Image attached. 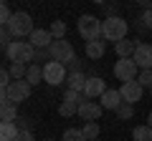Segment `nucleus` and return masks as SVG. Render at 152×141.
Masks as SVG:
<instances>
[{"instance_id":"obj_1","label":"nucleus","mask_w":152,"mask_h":141,"mask_svg":"<svg viewBox=\"0 0 152 141\" xmlns=\"http://www.w3.org/2000/svg\"><path fill=\"white\" fill-rule=\"evenodd\" d=\"M127 30H129V25H127L124 18L119 15H112V18H104V25H102V38L104 40H112L114 45L119 43V40L127 38Z\"/></svg>"},{"instance_id":"obj_2","label":"nucleus","mask_w":152,"mask_h":141,"mask_svg":"<svg viewBox=\"0 0 152 141\" xmlns=\"http://www.w3.org/2000/svg\"><path fill=\"white\" fill-rule=\"evenodd\" d=\"M5 58L10 63H20V65H28L31 60H36V48H33L28 40H13L10 48L5 50Z\"/></svg>"},{"instance_id":"obj_3","label":"nucleus","mask_w":152,"mask_h":141,"mask_svg":"<svg viewBox=\"0 0 152 141\" xmlns=\"http://www.w3.org/2000/svg\"><path fill=\"white\" fill-rule=\"evenodd\" d=\"M102 25L104 20H99L96 15H81L79 18V23H76V30H79V35H81L86 43H91V40H99L102 38Z\"/></svg>"},{"instance_id":"obj_4","label":"nucleus","mask_w":152,"mask_h":141,"mask_svg":"<svg viewBox=\"0 0 152 141\" xmlns=\"http://www.w3.org/2000/svg\"><path fill=\"white\" fill-rule=\"evenodd\" d=\"M8 30H10V35L13 38H31L33 35V30H36V28H33V18L28 15L26 10H18V13H13V18H10V23H8Z\"/></svg>"},{"instance_id":"obj_5","label":"nucleus","mask_w":152,"mask_h":141,"mask_svg":"<svg viewBox=\"0 0 152 141\" xmlns=\"http://www.w3.org/2000/svg\"><path fill=\"white\" fill-rule=\"evenodd\" d=\"M48 53H51V60H56V63H61V65H69L71 60L76 58V50H74V45H71L69 40H53L51 48H48Z\"/></svg>"},{"instance_id":"obj_6","label":"nucleus","mask_w":152,"mask_h":141,"mask_svg":"<svg viewBox=\"0 0 152 141\" xmlns=\"http://www.w3.org/2000/svg\"><path fill=\"white\" fill-rule=\"evenodd\" d=\"M66 78H69V70H66V65L56 63V60L43 63V81L48 83V86H61V83H66Z\"/></svg>"},{"instance_id":"obj_7","label":"nucleus","mask_w":152,"mask_h":141,"mask_svg":"<svg viewBox=\"0 0 152 141\" xmlns=\"http://www.w3.org/2000/svg\"><path fill=\"white\" fill-rule=\"evenodd\" d=\"M140 65L134 63L132 58H119L117 63H114V76H117V81H122V83H129V81H134L140 73Z\"/></svg>"},{"instance_id":"obj_8","label":"nucleus","mask_w":152,"mask_h":141,"mask_svg":"<svg viewBox=\"0 0 152 141\" xmlns=\"http://www.w3.org/2000/svg\"><path fill=\"white\" fill-rule=\"evenodd\" d=\"M31 88H33V86H31L28 81H13L8 91H0V96H8L13 103H18V106H20L23 101H28V98H31Z\"/></svg>"},{"instance_id":"obj_9","label":"nucleus","mask_w":152,"mask_h":141,"mask_svg":"<svg viewBox=\"0 0 152 141\" xmlns=\"http://www.w3.org/2000/svg\"><path fill=\"white\" fill-rule=\"evenodd\" d=\"M107 91H109V88H107V83H104L102 76H89L86 88H84V96H86L89 101H99Z\"/></svg>"},{"instance_id":"obj_10","label":"nucleus","mask_w":152,"mask_h":141,"mask_svg":"<svg viewBox=\"0 0 152 141\" xmlns=\"http://www.w3.org/2000/svg\"><path fill=\"white\" fill-rule=\"evenodd\" d=\"M102 114H104V109H102V103H99V101H86L81 109H79L76 116H79L84 124H94V121L102 119Z\"/></svg>"},{"instance_id":"obj_11","label":"nucleus","mask_w":152,"mask_h":141,"mask_svg":"<svg viewBox=\"0 0 152 141\" xmlns=\"http://www.w3.org/2000/svg\"><path fill=\"white\" fill-rule=\"evenodd\" d=\"M132 60L140 65V70H152V45L140 43L137 50H134V55H132Z\"/></svg>"},{"instance_id":"obj_12","label":"nucleus","mask_w":152,"mask_h":141,"mask_svg":"<svg viewBox=\"0 0 152 141\" xmlns=\"http://www.w3.org/2000/svg\"><path fill=\"white\" fill-rule=\"evenodd\" d=\"M142 91H145V88L140 86V81L122 83V88H119V93H122V101H124V103H129V106H134V103L142 98Z\"/></svg>"},{"instance_id":"obj_13","label":"nucleus","mask_w":152,"mask_h":141,"mask_svg":"<svg viewBox=\"0 0 152 141\" xmlns=\"http://www.w3.org/2000/svg\"><path fill=\"white\" fill-rule=\"evenodd\" d=\"M53 35H51V30H43V28H36L33 30V35L28 38V43L33 45L36 50H46V48H51V43H53Z\"/></svg>"},{"instance_id":"obj_14","label":"nucleus","mask_w":152,"mask_h":141,"mask_svg":"<svg viewBox=\"0 0 152 141\" xmlns=\"http://www.w3.org/2000/svg\"><path fill=\"white\" fill-rule=\"evenodd\" d=\"M18 103H13L8 96H0V119L3 121H15L18 119Z\"/></svg>"},{"instance_id":"obj_15","label":"nucleus","mask_w":152,"mask_h":141,"mask_svg":"<svg viewBox=\"0 0 152 141\" xmlns=\"http://www.w3.org/2000/svg\"><path fill=\"white\" fill-rule=\"evenodd\" d=\"M99 103H102L104 111H117L124 101H122V93H119V91H112V88H109V91L99 98Z\"/></svg>"},{"instance_id":"obj_16","label":"nucleus","mask_w":152,"mask_h":141,"mask_svg":"<svg viewBox=\"0 0 152 141\" xmlns=\"http://www.w3.org/2000/svg\"><path fill=\"white\" fill-rule=\"evenodd\" d=\"M20 129L15 126V121H3L0 124V141H15Z\"/></svg>"},{"instance_id":"obj_17","label":"nucleus","mask_w":152,"mask_h":141,"mask_svg":"<svg viewBox=\"0 0 152 141\" xmlns=\"http://www.w3.org/2000/svg\"><path fill=\"white\" fill-rule=\"evenodd\" d=\"M86 81H89V76H84V73H69V78H66V86H69V91H79V93H84Z\"/></svg>"},{"instance_id":"obj_18","label":"nucleus","mask_w":152,"mask_h":141,"mask_svg":"<svg viewBox=\"0 0 152 141\" xmlns=\"http://www.w3.org/2000/svg\"><path fill=\"white\" fill-rule=\"evenodd\" d=\"M137 45L140 43H134V40H119V43L114 45V53L119 55V58H132V55H134V50H137Z\"/></svg>"},{"instance_id":"obj_19","label":"nucleus","mask_w":152,"mask_h":141,"mask_svg":"<svg viewBox=\"0 0 152 141\" xmlns=\"http://www.w3.org/2000/svg\"><path fill=\"white\" fill-rule=\"evenodd\" d=\"M26 81L31 83V86H38V83L43 81V65L31 63V65H28V73H26Z\"/></svg>"},{"instance_id":"obj_20","label":"nucleus","mask_w":152,"mask_h":141,"mask_svg":"<svg viewBox=\"0 0 152 141\" xmlns=\"http://www.w3.org/2000/svg\"><path fill=\"white\" fill-rule=\"evenodd\" d=\"M104 40H91V43H86V58L89 60H99L104 55Z\"/></svg>"},{"instance_id":"obj_21","label":"nucleus","mask_w":152,"mask_h":141,"mask_svg":"<svg viewBox=\"0 0 152 141\" xmlns=\"http://www.w3.org/2000/svg\"><path fill=\"white\" fill-rule=\"evenodd\" d=\"M132 139H134V141H152V126H147V124L134 126V131H132Z\"/></svg>"},{"instance_id":"obj_22","label":"nucleus","mask_w":152,"mask_h":141,"mask_svg":"<svg viewBox=\"0 0 152 141\" xmlns=\"http://www.w3.org/2000/svg\"><path fill=\"white\" fill-rule=\"evenodd\" d=\"M81 134H84V139H86V141H96L99 134H102V129H99V124L94 121V124H84L81 126Z\"/></svg>"},{"instance_id":"obj_23","label":"nucleus","mask_w":152,"mask_h":141,"mask_svg":"<svg viewBox=\"0 0 152 141\" xmlns=\"http://www.w3.org/2000/svg\"><path fill=\"white\" fill-rule=\"evenodd\" d=\"M64 101H71V103H76V106L81 109V106L89 101V98L84 96V93H79V91H69V88H66V93H64Z\"/></svg>"},{"instance_id":"obj_24","label":"nucleus","mask_w":152,"mask_h":141,"mask_svg":"<svg viewBox=\"0 0 152 141\" xmlns=\"http://www.w3.org/2000/svg\"><path fill=\"white\" fill-rule=\"evenodd\" d=\"M10 76L13 81H26V73H28V65H20V63H10Z\"/></svg>"},{"instance_id":"obj_25","label":"nucleus","mask_w":152,"mask_h":141,"mask_svg":"<svg viewBox=\"0 0 152 141\" xmlns=\"http://www.w3.org/2000/svg\"><path fill=\"white\" fill-rule=\"evenodd\" d=\"M48 30H51V35H53L56 40H64V35H66V23H64V20H53Z\"/></svg>"},{"instance_id":"obj_26","label":"nucleus","mask_w":152,"mask_h":141,"mask_svg":"<svg viewBox=\"0 0 152 141\" xmlns=\"http://www.w3.org/2000/svg\"><path fill=\"white\" fill-rule=\"evenodd\" d=\"M61 141H86L81 134V129H66L64 136H61Z\"/></svg>"},{"instance_id":"obj_27","label":"nucleus","mask_w":152,"mask_h":141,"mask_svg":"<svg viewBox=\"0 0 152 141\" xmlns=\"http://www.w3.org/2000/svg\"><path fill=\"white\" fill-rule=\"evenodd\" d=\"M58 114H61V116H74V114H79V106H76V103H71V101H61Z\"/></svg>"},{"instance_id":"obj_28","label":"nucleus","mask_w":152,"mask_h":141,"mask_svg":"<svg viewBox=\"0 0 152 141\" xmlns=\"http://www.w3.org/2000/svg\"><path fill=\"white\" fill-rule=\"evenodd\" d=\"M114 114H117V119L127 121V119H132V114H134V106H129V103H122V106L114 111Z\"/></svg>"},{"instance_id":"obj_29","label":"nucleus","mask_w":152,"mask_h":141,"mask_svg":"<svg viewBox=\"0 0 152 141\" xmlns=\"http://www.w3.org/2000/svg\"><path fill=\"white\" fill-rule=\"evenodd\" d=\"M142 88H152V70H140V76H137Z\"/></svg>"},{"instance_id":"obj_30","label":"nucleus","mask_w":152,"mask_h":141,"mask_svg":"<svg viewBox=\"0 0 152 141\" xmlns=\"http://www.w3.org/2000/svg\"><path fill=\"white\" fill-rule=\"evenodd\" d=\"M10 18H13V13H10V8H8V3H3V5H0V25L5 28L8 23H10Z\"/></svg>"},{"instance_id":"obj_31","label":"nucleus","mask_w":152,"mask_h":141,"mask_svg":"<svg viewBox=\"0 0 152 141\" xmlns=\"http://www.w3.org/2000/svg\"><path fill=\"white\" fill-rule=\"evenodd\" d=\"M15 126H18L20 131H31V129H33V121H31V116H18V119H15Z\"/></svg>"},{"instance_id":"obj_32","label":"nucleus","mask_w":152,"mask_h":141,"mask_svg":"<svg viewBox=\"0 0 152 141\" xmlns=\"http://www.w3.org/2000/svg\"><path fill=\"white\" fill-rule=\"evenodd\" d=\"M10 43H13L10 30H8V28H3V30H0V45H3V50H8V48H10Z\"/></svg>"},{"instance_id":"obj_33","label":"nucleus","mask_w":152,"mask_h":141,"mask_svg":"<svg viewBox=\"0 0 152 141\" xmlns=\"http://www.w3.org/2000/svg\"><path fill=\"white\" fill-rule=\"evenodd\" d=\"M140 25L145 28V30H152V10H145L140 15Z\"/></svg>"},{"instance_id":"obj_34","label":"nucleus","mask_w":152,"mask_h":141,"mask_svg":"<svg viewBox=\"0 0 152 141\" xmlns=\"http://www.w3.org/2000/svg\"><path fill=\"white\" fill-rule=\"evenodd\" d=\"M66 70H69V73H81V60H79V58H74L69 65H66Z\"/></svg>"},{"instance_id":"obj_35","label":"nucleus","mask_w":152,"mask_h":141,"mask_svg":"<svg viewBox=\"0 0 152 141\" xmlns=\"http://www.w3.org/2000/svg\"><path fill=\"white\" fill-rule=\"evenodd\" d=\"M36 60H46V63H48V60H51L48 48H46V50H36Z\"/></svg>"},{"instance_id":"obj_36","label":"nucleus","mask_w":152,"mask_h":141,"mask_svg":"<svg viewBox=\"0 0 152 141\" xmlns=\"http://www.w3.org/2000/svg\"><path fill=\"white\" fill-rule=\"evenodd\" d=\"M15 141H36V139H33V131H20Z\"/></svg>"},{"instance_id":"obj_37","label":"nucleus","mask_w":152,"mask_h":141,"mask_svg":"<svg viewBox=\"0 0 152 141\" xmlns=\"http://www.w3.org/2000/svg\"><path fill=\"white\" fill-rule=\"evenodd\" d=\"M137 3H140L145 10H152V0H137Z\"/></svg>"},{"instance_id":"obj_38","label":"nucleus","mask_w":152,"mask_h":141,"mask_svg":"<svg viewBox=\"0 0 152 141\" xmlns=\"http://www.w3.org/2000/svg\"><path fill=\"white\" fill-rule=\"evenodd\" d=\"M147 126H152V111H150V116H147Z\"/></svg>"},{"instance_id":"obj_39","label":"nucleus","mask_w":152,"mask_h":141,"mask_svg":"<svg viewBox=\"0 0 152 141\" xmlns=\"http://www.w3.org/2000/svg\"><path fill=\"white\" fill-rule=\"evenodd\" d=\"M46 141H56V139H46Z\"/></svg>"},{"instance_id":"obj_40","label":"nucleus","mask_w":152,"mask_h":141,"mask_svg":"<svg viewBox=\"0 0 152 141\" xmlns=\"http://www.w3.org/2000/svg\"><path fill=\"white\" fill-rule=\"evenodd\" d=\"M150 96H152V88H150Z\"/></svg>"},{"instance_id":"obj_41","label":"nucleus","mask_w":152,"mask_h":141,"mask_svg":"<svg viewBox=\"0 0 152 141\" xmlns=\"http://www.w3.org/2000/svg\"><path fill=\"white\" fill-rule=\"evenodd\" d=\"M96 141H99V139H96Z\"/></svg>"}]
</instances>
